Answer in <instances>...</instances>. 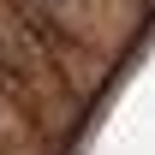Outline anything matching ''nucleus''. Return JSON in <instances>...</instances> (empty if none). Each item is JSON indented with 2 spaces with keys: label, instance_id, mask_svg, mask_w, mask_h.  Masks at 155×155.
I'll use <instances>...</instances> for the list:
<instances>
[{
  "label": "nucleus",
  "instance_id": "1",
  "mask_svg": "<svg viewBox=\"0 0 155 155\" xmlns=\"http://www.w3.org/2000/svg\"><path fill=\"white\" fill-rule=\"evenodd\" d=\"M48 6H78V0H48Z\"/></svg>",
  "mask_w": 155,
  "mask_h": 155
}]
</instances>
